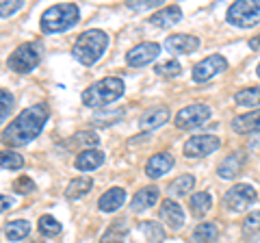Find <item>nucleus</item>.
<instances>
[{"instance_id": "nucleus-17", "label": "nucleus", "mask_w": 260, "mask_h": 243, "mask_svg": "<svg viewBox=\"0 0 260 243\" xmlns=\"http://www.w3.org/2000/svg\"><path fill=\"white\" fill-rule=\"evenodd\" d=\"M174 167V157L169 155V152H158V155H154L150 161H148V165H145V174H148V178H160V176H165L169 169Z\"/></svg>"}, {"instance_id": "nucleus-3", "label": "nucleus", "mask_w": 260, "mask_h": 243, "mask_svg": "<svg viewBox=\"0 0 260 243\" xmlns=\"http://www.w3.org/2000/svg\"><path fill=\"white\" fill-rule=\"evenodd\" d=\"M124 89H126V85H124V80H121L119 76H107V78L98 80V83L89 85L85 89L83 92V102H85V107L104 109L107 104L121 98Z\"/></svg>"}, {"instance_id": "nucleus-11", "label": "nucleus", "mask_w": 260, "mask_h": 243, "mask_svg": "<svg viewBox=\"0 0 260 243\" xmlns=\"http://www.w3.org/2000/svg\"><path fill=\"white\" fill-rule=\"evenodd\" d=\"M160 54V46L156 42H143L139 46L130 48V52L126 54V63L130 68H143L152 63Z\"/></svg>"}, {"instance_id": "nucleus-42", "label": "nucleus", "mask_w": 260, "mask_h": 243, "mask_svg": "<svg viewBox=\"0 0 260 243\" xmlns=\"http://www.w3.org/2000/svg\"><path fill=\"white\" fill-rule=\"evenodd\" d=\"M256 74H258V78H260V63H258V68H256Z\"/></svg>"}, {"instance_id": "nucleus-6", "label": "nucleus", "mask_w": 260, "mask_h": 243, "mask_svg": "<svg viewBox=\"0 0 260 243\" xmlns=\"http://www.w3.org/2000/svg\"><path fill=\"white\" fill-rule=\"evenodd\" d=\"M225 20L239 28H251L260 22V0H239L225 11Z\"/></svg>"}, {"instance_id": "nucleus-38", "label": "nucleus", "mask_w": 260, "mask_h": 243, "mask_svg": "<svg viewBox=\"0 0 260 243\" xmlns=\"http://www.w3.org/2000/svg\"><path fill=\"white\" fill-rule=\"evenodd\" d=\"M76 141L83 143V145H91V148H95V145L100 143V139H98L95 133H78L76 135Z\"/></svg>"}, {"instance_id": "nucleus-22", "label": "nucleus", "mask_w": 260, "mask_h": 243, "mask_svg": "<svg viewBox=\"0 0 260 243\" xmlns=\"http://www.w3.org/2000/svg\"><path fill=\"white\" fill-rule=\"evenodd\" d=\"M219 239V226L213 222H202L195 226V230L191 234L193 243H217Z\"/></svg>"}, {"instance_id": "nucleus-7", "label": "nucleus", "mask_w": 260, "mask_h": 243, "mask_svg": "<svg viewBox=\"0 0 260 243\" xmlns=\"http://www.w3.org/2000/svg\"><path fill=\"white\" fill-rule=\"evenodd\" d=\"M256 189L251 185H245V183H239L234 185L232 189H228V193L223 196V206L232 213H243L247 210L251 204L256 202Z\"/></svg>"}, {"instance_id": "nucleus-16", "label": "nucleus", "mask_w": 260, "mask_h": 243, "mask_svg": "<svg viewBox=\"0 0 260 243\" xmlns=\"http://www.w3.org/2000/svg\"><path fill=\"white\" fill-rule=\"evenodd\" d=\"M167 119H169L167 107H152L141 113L139 126H141V131H154V128H160L162 124H167Z\"/></svg>"}, {"instance_id": "nucleus-27", "label": "nucleus", "mask_w": 260, "mask_h": 243, "mask_svg": "<svg viewBox=\"0 0 260 243\" xmlns=\"http://www.w3.org/2000/svg\"><path fill=\"white\" fill-rule=\"evenodd\" d=\"M189 206H191V210H193V215L202 217V215L208 213L210 206H213V198H210V193H206V191L193 193L191 200H189Z\"/></svg>"}, {"instance_id": "nucleus-23", "label": "nucleus", "mask_w": 260, "mask_h": 243, "mask_svg": "<svg viewBox=\"0 0 260 243\" xmlns=\"http://www.w3.org/2000/svg\"><path fill=\"white\" fill-rule=\"evenodd\" d=\"M126 234H128V224L126 220H119L109 226V230L100 237V243H124Z\"/></svg>"}, {"instance_id": "nucleus-34", "label": "nucleus", "mask_w": 260, "mask_h": 243, "mask_svg": "<svg viewBox=\"0 0 260 243\" xmlns=\"http://www.w3.org/2000/svg\"><path fill=\"white\" fill-rule=\"evenodd\" d=\"M24 7L22 0H0V18H9Z\"/></svg>"}, {"instance_id": "nucleus-20", "label": "nucleus", "mask_w": 260, "mask_h": 243, "mask_svg": "<svg viewBox=\"0 0 260 243\" xmlns=\"http://www.w3.org/2000/svg\"><path fill=\"white\" fill-rule=\"evenodd\" d=\"M124 202H126V191L121 187H113L107 193H102L100 202H98V208H100L102 213H113V210H117Z\"/></svg>"}, {"instance_id": "nucleus-24", "label": "nucleus", "mask_w": 260, "mask_h": 243, "mask_svg": "<svg viewBox=\"0 0 260 243\" xmlns=\"http://www.w3.org/2000/svg\"><path fill=\"white\" fill-rule=\"evenodd\" d=\"M93 187V180L89 176H78L74 178L70 185H68V189H65V196H68L70 200H74V198H83L85 193H89V189Z\"/></svg>"}, {"instance_id": "nucleus-15", "label": "nucleus", "mask_w": 260, "mask_h": 243, "mask_svg": "<svg viewBox=\"0 0 260 243\" xmlns=\"http://www.w3.org/2000/svg\"><path fill=\"white\" fill-rule=\"evenodd\" d=\"M165 48L174 54H189L195 52L200 48V37H193V35H172L167 37Z\"/></svg>"}, {"instance_id": "nucleus-25", "label": "nucleus", "mask_w": 260, "mask_h": 243, "mask_svg": "<svg viewBox=\"0 0 260 243\" xmlns=\"http://www.w3.org/2000/svg\"><path fill=\"white\" fill-rule=\"evenodd\" d=\"M234 102L239 107H258L260 109V85L258 87H247V89H241V92L234 94Z\"/></svg>"}, {"instance_id": "nucleus-19", "label": "nucleus", "mask_w": 260, "mask_h": 243, "mask_svg": "<svg viewBox=\"0 0 260 243\" xmlns=\"http://www.w3.org/2000/svg\"><path fill=\"white\" fill-rule=\"evenodd\" d=\"M104 163V152L95 150V148H89V150H83L80 155L76 157L74 165L76 169H80V172H91V169H98Z\"/></svg>"}, {"instance_id": "nucleus-40", "label": "nucleus", "mask_w": 260, "mask_h": 243, "mask_svg": "<svg viewBox=\"0 0 260 243\" xmlns=\"http://www.w3.org/2000/svg\"><path fill=\"white\" fill-rule=\"evenodd\" d=\"M13 204V200L9 196H5V193H0V213H5V210H9Z\"/></svg>"}, {"instance_id": "nucleus-28", "label": "nucleus", "mask_w": 260, "mask_h": 243, "mask_svg": "<svg viewBox=\"0 0 260 243\" xmlns=\"http://www.w3.org/2000/svg\"><path fill=\"white\" fill-rule=\"evenodd\" d=\"M30 232V224L26 220H13L5 226V234L9 241H22L24 237H28Z\"/></svg>"}, {"instance_id": "nucleus-35", "label": "nucleus", "mask_w": 260, "mask_h": 243, "mask_svg": "<svg viewBox=\"0 0 260 243\" xmlns=\"http://www.w3.org/2000/svg\"><path fill=\"white\" fill-rule=\"evenodd\" d=\"M13 191L20 193V196H26V193L35 191V183H32L28 176H20L18 180H15V185H13Z\"/></svg>"}, {"instance_id": "nucleus-30", "label": "nucleus", "mask_w": 260, "mask_h": 243, "mask_svg": "<svg viewBox=\"0 0 260 243\" xmlns=\"http://www.w3.org/2000/svg\"><path fill=\"white\" fill-rule=\"evenodd\" d=\"M39 232L44 234V237H56V234H61L63 226L59 220H54L52 215H42L39 217Z\"/></svg>"}, {"instance_id": "nucleus-13", "label": "nucleus", "mask_w": 260, "mask_h": 243, "mask_svg": "<svg viewBox=\"0 0 260 243\" xmlns=\"http://www.w3.org/2000/svg\"><path fill=\"white\" fill-rule=\"evenodd\" d=\"M158 213H160V220L165 222L172 230H180L182 226H184V210H182V206L178 204L176 200H172V198H165V200H162Z\"/></svg>"}, {"instance_id": "nucleus-4", "label": "nucleus", "mask_w": 260, "mask_h": 243, "mask_svg": "<svg viewBox=\"0 0 260 243\" xmlns=\"http://www.w3.org/2000/svg\"><path fill=\"white\" fill-rule=\"evenodd\" d=\"M80 18V11H78V5L74 3H63V5H52L48 7L42 15V26L44 33H63V31L72 28Z\"/></svg>"}, {"instance_id": "nucleus-26", "label": "nucleus", "mask_w": 260, "mask_h": 243, "mask_svg": "<svg viewBox=\"0 0 260 243\" xmlns=\"http://www.w3.org/2000/svg\"><path fill=\"white\" fill-rule=\"evenodd\" d=\"M195 187V178L191 176V174H182V176H178L176 180L169 185V196H172V200L174 198H180V196H186L191 189Z\"/></svg>"}, {"instance_id": "nucleus-21", "label": "nucleus", "mask_w": 260, "mask_h": 243, "mask_svg": "<svg viewBox=\"0 0 260 243\" xmlns=\"http://www.w3.org/2000/svg\"><path fill=\"white\" fill-rule=\"evenodd\" d=\"M158 202V189L156 187H143L135 193V198L133 202H130V208L133 210H148L150 206H154Z\"/></svg>"}, {"instance_id": "nucleus-37", "label": "nucleus", "mask_w": 260, "mask_h": 243, "mask_svg": "<svg viewBox=\"0 0 260 243\" xmlns=\"http://www.w3.org/2000/svg\"><path fill=\"white\" fill-rule=\"evenodd\" d=\"M121 115H124V111H117V113L107 111V113H104V117H95V124L98 126H109V124H113V122L121 119Z\"/></svg>"}, {"instance_id": "nucleus-8", "label": "nucleus", "mask_w": 260, "mask_h": 243, "mask_svg": "<svg viewBox=\"0 0 260 243\" xmlns=\"http://www.w3.org/2000/svg\"><path fill=\"white\" fill-rule=\"evenodd\" d=\"M210 115H213V111H210L208 104H189V107H184L176 113L174 122L182 131H191V128L202 126Z\"/></svg>"}, {"instance_id": "nucleus-41", "label": "nucleus", "mask_w": 260, "mask_h": 243, "mask_svg": "<svg viewBox=\"0 0 260 243\" xmlns=\"http://www.w3.org/2000/svg\"><path fill=\"white\" fill-rule=\"evenodd\" d=\"M249 48H251V50H256V52H260V35L249 39Z\"/></svg>"}, {"instance_id": "nucleus-39", "label": "nucleus", "mask_w": 260, "mask_h": 243, "mask_svg": "<svg viewBox=\"0 0 260 243\" xmlns=\"http://www.w3.org/2000/svg\"><path fill=\"white\" fill-rule=\"evenodd\" d=\"M251 228H260V210H256V213H251L247 220H245V230L249 232Z\"/></svg>"}, {"instance_id": "nucleus-36", "label": "nucleus", "mask_w": 260, "mask_h": 243, "mask_svg": "<svg viewBox=\"0 0 260 243\" xmlns=\"http://www.w3.org/2000/svg\"><path fill=\"white\" fill-rule=\"evenodd\" d=\"M162 0H139V3H128V9L133 11H145V9H154V7H160Z\"/></svg>"}, {"instance_id": "nucleus-2", "label": "nucleus", "mask_w": 260, "mask_h": 243, "mask_svg": "<svg viewBox=\"0 0 260 243\" xmlns=\"http://www.w3.org/2000/svg\"><path fill=\"white\" fill-rule=\"evenodd\" d=\"M107 46H109V35L100 28H91V31H85L74 42V46H72V56H74L78 63H83V66H93L104 54Z\"/></svg>"}, {"instance_id": "nucleus-5", "label": "nucleus", "mask_w": 260, "mask_h": 243, "mask_svg": "<svg viewBox=\"0 0 260 243\" xmlns=\"http://www.w3.org/2000/svg\"><path fill=\"white\" fill-rule=\"evenodd\" d=\"M42 56H44V46L39 42H28L15 48L9 61H7V66H9V70L18 72V74H28L42 63Z\"/></svg>"}, {"instance_id": "nucleus-10", "label": "nucleus", "mask_w": 260, "mask_h": 243, "mask_svg": "<svg viewBox=\"0 0 260 243\" xmlns=\"http://www.w3.org/2000/svg\"><path fill=\"white\" fill-rule=\"evenodd\" d=\"M228 70V61L223 54H210L206 56V59H202L198 66L193 68V80L195 83H206V80H210L213 76L221 74V72Z\"/></svg>"}, {"instance_id": "nucleus-32", "label": "nucleus", "mask_w": 260, "mask_h": 243, "mask_svg": "<svg viewBox=\"0 0 260 243\" xmlns=\"http://www.w3.org/2000/svg\"><path fill=\"white\" fill-rule=\"evenodd\" d=\"M13 104H15L13 94L7 92V89H0V124H5V119L9 117V113L13 111Z\"/></svg>"}, {"instance_id": "nucleus-12", "label": "nucleus", "mask_w": 260, "mask_h": 243, "mask_svg": "<svg viewBox=\"0 0 260 243\" xmlns=\"http://www.w3.org/2000/svg\"><path fill=\"white\" fill-rule=\"evenodd\" d=\"M247 163V152L245 150H237L232 155H228L217 167V176H221L223 180H232V178L241 176L243 167Z\"/></svg>"}, {"instance_id": "nucleus-9", "label": "nucleus", "mask_w": 260, "mask_h": 243, "mask_svg": "<svg viewBox=\"0 0 260 243\" xmlns=\"http://www.w3.org/2000/svg\"><path fill=\"white\" fill-rule=\"evenodd\" d=\"M219 145H221V139L215 135H195L184 143L182 152L186 159H202V157L213 155Z\"/></svg>"}, {"instance_id": "nucleus-18", "label": "nucleus", "mask_w": 260, "mask_h": 243, "mask_svg": "<svg viewBox=\"0 0 260 243\" xmlns=\"http://www.w3.org/2000/svg\"><path fill=\"white\" fill-rule=\"evenodd\" d=\"M180 20H182V9L178 5L162 7L160 11L150 15V24H154V26H158V28H169V26H174V24H178Z\"/></svg>"}, {"instance_id": "nucleus-14", "label": "nucleus", "mask_w": 260, "mask_h": 243, "mask_svg": "<svg viewBox=\"0 0 260 243\" xmlns=\"http://www.w3.org/2000/svg\"><path fill=\"white\" fill-rule=\"evenodd\" d=\"M232 131L239 135H254L260 133V109H254L245 115H237L232 119Z\"/></svg>"}, {"instance_id": "nucleus-29", "label": "nucleus", "mask_w": 260, "mask_h": 243, "mask_svg": "<svg viewBox=\"0 0 260 243\" xmlns=\"http://www.w3.org/2000/svg\"><path fill=\"white\" fill-rule=\"evenodd\" d=\"M139 228L143 232V237L150 243H162L165 241V228H160L156 222H141Z\"/></svg>"}, {"instance_id": "nucleus-31", "label": "nucleus", "mask_w": 260, "mask_h": 243, "mask_svg": "<svg viewBox=\"0 0 260 243\" xmlns=\"http://www.w3.org/2000/svg\"><path fill=\"white\" fill-rule=\"evenodd\" d=\"M0 167L3 169H22L24 167V159L22 155L13 150H3L0 152Z\"/></svg>"}, {"instance_id": "nucleus-33", "label": "nucleus", "mask_w": 260, "mask_h": 243, "mask_svg": "<svg viewBox=\"0 0 260 243\" xmlns=\"http://www.w3.org/2000/svg\"><path fill=\"white\" fill-rule=\"evenodd\" d=\"M154 72H156L158 76H165V78H176L182 72V66L174 59V61H167V63H160V66H156V68H154Z\"/></svg>"}, {"instance_id": "nucleus-1", "label": "nucleus", "mask_w": 260, "mask_h": 243, "mask_svg": "<svg viewBox=\"0 0 260 243\" xmlns=\"http://www.w3.org/2000/svg\"><path fill=\"white\" fill-rule=\"evenodd\" d=\"M48 104H32V107L24 109L18 117H15L3 133V141L9 148H20V145H28L32 139L42 135L46 122H48Z\"/></svg>"}]
</instances>
